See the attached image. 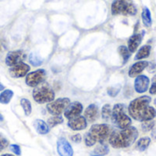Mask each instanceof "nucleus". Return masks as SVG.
<instances>
[{
  "label": "nucleus",
  "mask_w": 156,
  "mask_h": 156,
  "mask_svg": "<svg viewBox=\"0 0 156 156\" xmlns=\"http://www.w3.org/2000/svg\"><path fill=\"white\" fill-rule=\"evenodd\" d=\"M14 95V92L11 90H5L0 93V103L8 104Z\"/></svg>",
  "instance_id": "obj_22"
},
{
  "label": "nucleus",
  "mask_w": 156,
  "mask_h": 156,
  "mask_svg": "<svg viewBox=\"0 0 156 156\" xmlns=\"http://www.w3.org/2000/svg\"><path fill=\"white\" fill-rule=\"evenodd\" d=\"M138 136V130L133 126H130L124 130L112 132L109 136V144L116 149L128 148L136 142Z\"/></svg>",
  "instance_id": "obj_2"
},
{
  "label": "nucleus",
  "mask_w": 156,
  "mask_h": 156,
  "mask_svg": "<svg viewBox=\"0 0 156 156\" xmlns=\"http://www.w3.org/2000/svg\"><path fill=\"white\" fill-rule=\"evenodd\" d=\"M57 151L60 156H73V149L65 138H59L57 143Z\"/></svg>",
  "instance_id": "obj_12"
},
{
  "label": "nucleus",
  "mask_w": 156,
  "mask_h": 156,
  "mask_svg": "<svg viewBox=\"0 0 156 156\" xmlns=\"http://www.w3.org/2000/svg\"><path fill=\"white\" fill-rule=\"evenodd\" d=\"M142 19H143V23L146 27H152L153 21H152V14L150 9L147 6H144L143 8V12H142Z\"/></svg>",
  "instance_id": "obj_20"
},
{
  "label": "nucleus",
  "mask_w": 156,
  "mask_h": 156,
  "mask_svg": "<svg viewBox=\"0 0 156 156\" xmlns=\"http://www.w3.org/2000/svg\"><path fill=\"white\" fill-rule=\"evenodd\" d=\"M152 99L150 96H141L132 101L128 106L130 116L138 122L153 121L156 117V110L150 106Z\"/></svg>",
  "instance_id": "obj_1"
},
{
  "label": "nucleus",
  "mask_w": 156,
  "mask_h": 156,
  "mask_svg": "<svg viewBox=\"0 0 156 156\" xmlns=\"http://www.w3.org/2000/svg\"><path fill=\"white\" fill-rule=\"evenodd\" d=\"M91 156H104V155H99V154H96V155H91Z\"/></svg>",
  "instance_id": "obj_39"
},
{
  "label": "nucleus",
  "mask_w": 156,
  "mask_h": 156,
  "mask_svg": "<svg viewBox=\"0 0 156 156\" xmlns=\"http://www.w3.org/2000/svg\"><path fill=\"white\" fill-rule=\"evenodd\" d=\"M151 50H152V47L150 45H144L137 51L134 58L136 60H143L144 58H146L150 56Z\"/></svg>",
  "instance_id": "obj_19"
},
{
  "label": "nucleus",
  "mask_w": 156,
  "mask_h": 156,
  "mask_svg": "<svg viewBox=\"0 0 156 156\" xmlns=\"http://www.w3.org/2000/svg\"><path fill=\"white\" fill-rule=\"evenodd\" d=\"M149 66V62L146 60H140L134 64H133L129 69L128 75L130 78H136L137 76L141 75L142 72Z\"/></svg>",
  "instance_id": "obj_14"
},
{
  "label": "nucleus",
  "mask_w": 156,
  "mask_h": 156,
  "mask_svg": "<svg viewBox=\"0 0 156 156\" xmlns=\"http://www.w3.org/2000/svg\"><path fill=\"white\" fill-rule=\"evenodd\" d=\"M46 76L45 69H37L36 71H33L31 73H28L26 78V83L29 87H37L41 82L44 81Z\"/></svg>",
  "instance_id": "obj_8"
},
{
  "label": "nucleus",
  "mask_w": 156,
  "mask_h": 156,
  "mask_svg": "<svg viewBox=\"0 0 156 156\" xmlns=\"http://www.w3.org/2000/svg\"><path fill=\"white\" fill-rule=\"evenodd\" d=\"M150 80L145 75H139L134 80V90L137 93L143 94L148 90Z\"/></svg>",
  "instance_id": "obj_11"
},
{
  "label": "nucleus",
  "mask_w": 156,
  "mask_h": 156,
  "mask_svg": "<svg viewBox=\"0 0 156 156\" xmlns=\"http://www.w3.org/2000/svg\"><path fill=\"white\" fill-rule=\"evenodd\" d=\"M84 141H85V144H86V146H88V147H91V146H93L95 144H96V141L89 134V133H87L86 134H85V137H84Z\"/></svg>",
  "instance_id": "obj_31"
},
{
  "label": "nucleus",
  "mask_w": 156,
  "mask_h": 156,
  "mask_svg": "<svg viewBox=\"0 0 156 156\" xmlns=\"http://www.w3.org/2000/svg\"><path fill=\"white\" fill-rule=\"evenodd\" d=\"M154 121H148V122H144L142 124V130L145 133L150 132L154 129Z\"/></svg>",
  "instance_id": "obj_29"
},
{
  "label": "nucleus",
  "mask_w": 156,
  "mask_h": 156,
  "mask_svg": "<svg viewBox=\"0 0 156 156\" xmlns=\"http://www.w3.org/2000/svg\"><path fill=\"white\" fill-rule=\"evenodd\" d=\"M87 120L84 116H78L73 119L69 120L68 126L73 131H81L87 128Z\"/></svg>",
  "instance_id": "obj_15"
},
{
  "label": "nucleus",
  "mask_w": 156,
  "mask_h": 156,
  "mask_svg": "<svg viewBox=\"0 0 156 156\" xmlns=\"http://www.w3.org/2000/svg\"><path fill=\"white\" fill-rule=\"evenodd\" d=\"M28 60H29V63H30L31 65L35 66V67L40 66V65H42V63H43V59H42V58H41L38 54L34 53V52L30 53Z\"/></svg>",
  "instance_id": "obj_24"
},
{
  "label": "nucleus",
  "mask_w": 156,
  "mask_h": 156,
  "mask_svg": "<svg viewBox=\"0 0 156 156\" xmlns=\"http://www.w3.org/2000/svg\"><path fill=\"white\" fill-rule=\"evenodd\" d=\"M8 144H9L8 143V140L5 137H4L2 134H0V151H2L5 148H6L7 145H8Z\"/></svg>",
  "instance_id": "obj_32"
},
{
  "label": "nucleus",
  "mask_w": 156,
  "mask_h": 156,
  "mask_svg": "<svg viewBox=\"0 0 156 156\" xmlns=\"http://www.w3.org/2000/svg\"><path fill=\"white\" fill-rule=\"evenodd\" d=\"M89 134L96 141V143L102 144H105L107 139H109V136L111 134V130L110 127L105 123L94 124L90 129Z\"/></svg>",
  "instance_id": "obj_5"
},
{
  "label": "nucleus",
  "mask_w": 156,
  "mask_h": 156,
  "mask_svg": "<svg viewBox=\"0 0 156 156\" xmlns=\"http://www.w3.org/2000/svg\"><path fill=\"white\" fill-rule=\"evenodd\" d=\"M112 108L111 106V104H105L102 107L101 110V117L103 120H110L112 118Z\"/></svg>",
  "instance_id": "obj_26"
},
{
  "label": "nucleus",
  "mask_w": 156,
  "mask_h": 156,
  "mask_svg": "<svg viewBox=\"0 0 156 156\" xmlns=\"http://www.w3.org/2000/svg\"><path fill=\"white\" fill-rule=\"evenodd\" d=\"M95 153L99 155H104V154H107L109 153V148L105 144H100L95 149Z\"/></svg>",
  "instance_id": "obj_28"
},
{
  "label": "nucleus",
  "mask_w": 156,
  "mask_h": 156,
  "mask_svg": "<svg viewBox=\"0 0 156 156\" xmlns=\"http://www.w3.org/2000/svg\"><path fill=\"white\" fill-rule=\"evenodd\" d=\"M150 144H151L150 137H143L138 140V142L136 144V149L140 152H144L145 150H147Z\"/></svg>",
  "instance_id": "obj_21"
},
{
  "label": "nucleus",
  "mask_w": 156,
  "mask_h": 156,
  "mask_svg": "<svg viewBox=\"0 0 156 156\" xmlns=\"http://www.w3.org/2000/svg\"><path fill=\"white\" fill-rule=\"evenodd\" d=\"M26 58L25 53L22 50H14L7 53L5 57V64L9 67H14L21 62Z\"/></svg>",
  "instance_id": "obj_9"
},
{
  "label": "nucleus",
  "mask_w": 156,
  "mask_h": 156,
  "mask_svg": "<svg viewBox=\"0 0 156 156\" xmlns=\"http://www.w3.org/2000/svg\"><path fill=\"white\" fill-rule=\"evenodd\" d=\"M1 90H5V87H4V85H2V84H0V91Z\"/></svg>",
  "instance_id": "obj_36"
},
{
  "label": "nucleus",
  "mask_w": 156,
  "mask_h": 156,
  "mask_svg": "<svg viewBox=\"0 0 156 156\" xmlns=\"http://www.w3.org/2000/svg\"><path fill=\"white\" fill-rule=\"evenodd\" d=\"M34 127L37 133L39 134H47L49 132V126L42 120H36L34 122Z\"/></svg>",
  "instance_id": "obj_18"
},
{
  "label": "nucleus",
  "mask_w": 156,
  "mask_h": 156,
  "mask_svg": "<svg viewBox=\"0 0 156 156\" xmlns=\"http://www.w3.org/2000/svg\"><path fill=\"white\" fill-rule=\"evenodd\" d=\"M118 51H119V54L122 56V58L123 59V64H125L129 60V58L131 57V54H132L131 51L129 50V48L126 46H120L118 48Z\"/></svg>",
  "instance_id": "obj_23"
},
{
  "label": "nucleus",
  "mask_w": 156,
  "mask_h": 156,
  "mask_svg": "<svg viewBox=\"0 0 156 156\" xmlns=\"http://www.w3.org/2000/svg\"><path fill=\"white\" fill-rule=\"evenodd\" d=\"M121 89H122V86L121 85H117V87H111V88H109L107 92H108V94L111 97H116L119 94V92L121 91Z\"/></svg>",
  "instance_id": "obj_30"
},
{
  "label": "nucleus",
  "mask_w": 156,
  "mask_h": 156,
  "mask_svg": "<svg viewBox=\"0 0 156 156\" xmlns=\"http://www.w3.org/2000/svg\"><path fill=\"white\" fill-rule=\"evenodd\" d=\"M29 69H30V67L27 64L21 62L14 67H11L9 69V73L11 77L13 78H22L27 75V72L29 71Z\"/></svg>",
  "instance_id": "obj_13"
},
{
  "label": "nucleus",
  "mask_w": 156,
  "mask_h": 156,
  "mask_svg": "<svg viewBox=\"0 0 156 156\" xmlns=\"http://www.w3.org/2000/svg\"><path fill=\"white\" fill-rule=\"evenodd\" d=\"M63 122V118L58 115V116H54V117H51L48 120V125L49 126V128H53L58 124H61Z\"/></svg>",
  "instance_id": "obj_27"
},
{
  "label": "nucleus",
  "mask_w": 156,
  "mask_h": 156,
  "mask_svg": "<svg viewBox=\"0 0 156 156\" xmlns=\"http://www.w3.org/2000/svg\"><path fill=\"white\" fill-rule=\"evenodd\" d=\"M111 120L120 130H124L132 124V119L126 114V107L122 103L113 106Z\"/></svg>",
  "instance_id": "obj_3"
},
{
  "label": "nucleus",
  "mask_w": 156,
  "mask_h": 156,
  "mask_svg": "<svg viewBox=\"0 0 156 156\" xmlns=\"http://www.w3.org/2000/svg\"><path fill=\"white\" fill-rule=\"evenodd\" d=\"M4 120V118H3V116H2V114L0 113V122H2Z\"/></svg>",
  "instance_id": "obj_37"
},
{
  "label": "nucleus",
  "mask_w": 156,
  "mask_h": 156,
  "mask_svg": "<svg viewBox=\"0 0 156 156\" xmlns=\"http://www.w3.org/2000/svg\"><path fill=\"white\" fill-rule=\"evenodd\" d=\"M1 156H15V155H13V154H3V155H1Z\"/></svg>",
  "instance_id": "obj_38"
},
{
  "label": "nucleus",
  "mask_w": 156,
  "mask_h": 156,
  "mask_svg": "<svg viewBox=\"0 0 156 156\" xmlns=\"http://www.w3.org/2000/svg\"><path fill=\"white\" fill-rule=\"evenodd\" d=\"M71 140L74 142V143H80L81 142V135L80 134H75L73 136H71Z\"/></svg>",
  "instance_id": "obj_35"
},
{
  "label": "nucleus",
  "mask_w": 156,
  "mask_h": 156,
  "mask_svg": "<svg viewBox=\"0 0 156 156\" xmlns=\"http://www.w3.org/2000/svg\"><path fill=\"white\" fill-rule=\"evenodd\" d=\"M69 103L70 101L69 98H59L54 101L49 102L47 105V110L50 114L54 116H58L69 106Z\"/></svg>",
  "instance_id": "obj_7"
},
{
  "label": "nucleus",
  "mask_w": 156,
  "mask_h": 156,
  "mask_svg": "<svg viewBox=\"0 0 156 156\" xmlns=\"http://www.w3.org/2000/svg\"><path fill=\"white\" fill-rule=\"evenodd\" d=\"M33 99L39 104L51 102L55 99V93L52 89L47 86H42L39 88H36L33 90Z\"/></svg>",
  "instance_id": "obj_6"
},
{
  "label": "nucleus",
  "mask_w": 156,
  "mask_h": 156,
  "mask_svg": "<svg viewBox=\"0 0 156 156\" xmlns=\"http://www.w3.org/2000/svg\"><path fill=\"white\" fill-rule=\"evenodd\" d=\"M20 104L24 110V112H25V115L26 116H29L31 114V112H32V106H31V103L30 101L27 100V99H21L20 101Z\"/></svg>",
  "instance_id": "obj_25"
},
{
  "label": "nucleus",
  "mask_w": 156,
  "mask_h": 156,
  "mask_svg": "<svg viewBox=\"0 0 156 156\" xmlns=\"http://www.w3.org/2000/svg\"><path fill=\"white\" fill-rule=\"evenodd\" d=\"M84 117L85 119L90 122H95L99 117V108L96 104H90L87 107V109L84 112Z\"/></svg>",
  "instance_id": "obj_17"
},
{
  "label": "nucleus",
  "mask_w": 156,
  "mask_h": 156,
  "mask_svg": "<svg viewBox=\"0 0 156 156\" xmlns=\"http://www.w3.org/2000/svg\"><path fill=\"white\" fill-rule=\"evenodd\" d=\"M154 104H155V105H156V99H155V100H154Z\"/></svg>",
  "instance_id": "obj_40"
},
{
  "label": "nucleus",
  "mask_w": 156,
  "mask_h": 156,
  "mask_svg": "<svg viewBox=\"0 0 156 156\" xmlns=\"http://www.w3.org/2000/svg\"><path fill=\"white\" fill-rule=\"evenodd\" d=\"M144 38V33H134L128 39V48L131 53H133L137 50L139 46L141 45Z\"/></svg>",
  "instance_id": "obj_16"
},
{
  "label": "nucleus",
  "mask_w": 156,
  "mask_h": 156,
  "mask_svg": "<svg viewBox=\"0 0 156 156\" xmlns=\"http://www.w3.org/2000/svg\"><path fill=\"white\" fill-rule=\"evenodd\" d=\"M149 92L152 95H155L156 94V74L153 77V79H152V85L150 87Z\"/></svg>",
  "instance_id": "obj_33"
},
{
  "label": "nucleus",
  "mask_w": 156,
  "mask_h": 156,
  "mask_svg": "<svg viewBox=\"0 0 156 156\" xmlns=\"http://www.w3.org/2000/svg\"><path fill=\"white\" fill-rule=\"evenodd\" d=\"M82 111H83L82 104L79 101H75V102L69 104V106L65 110L64 115L68 120H70V119L80 116L81 114Z\"/></svg>",
  "instance_id": "obj_10"
},
{
  "label": "nucleus",
  "mask_w": 156,
  "mask_h": 156,
  "mask_svg": "<svg viewBox=\"0 0 156 156\" xmlns=\"http://www.w3.org/2000/svg\"><path fill=\"white\" fill-rule=\"evenodd\" d=\"M112 14L113 16H135L137 7L133 0H114L112 4Z\"/></svg>",
  "instance_id": "obj_4"
},
{
  "label": "nucleus",
  "mask_w": 156,
  "mask_h": 156,
  "mask_svg": "<svg viewBox=\"0 0 156 156\" xmlns=\"http://www.w3.org/2000/svg\"><path fill=\"white\" fill-rule=\"evenodd\" d=\"M10 149H11V151L15 154H16V155H20L21 154V149H20V146L19 145H17V144H12L10 146Z\"/></svg>",
  "instance_id": "obj_34"
}]
</instances>
